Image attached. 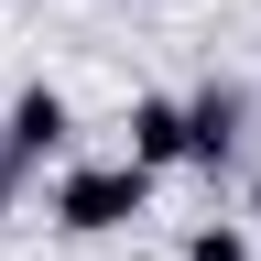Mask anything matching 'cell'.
Returning <instances> with one entry per match:
<instances>
[{
    "label": "cell",
    "mask_w": 261,
    "mask_h": 261,
    "mask_svg": "<svg viewBox=\"0 0 261 261\" xmlns=\"http://www.w3.org/2000/svg\"><path fill=\"white\" fill-rule=\"evenodd\" d=\"M152 185L130 152H76V163H55V185H44V218L65 228V240H120V228H142L152 218Z\"/></svg>",
    "instance_id": "obj_1"
},
{
    "label": "cell",
    "mask_w": 261,
    "mask_h": 261,
    "mask_svg": "<svg viewBox=\"0 0 261 261\" xmlns=\"http://www.w3.org/2000/svg\"><path fill=\"white\" fill-rule=\"evenodd\" d=\"M250 130H261V98L240 87V76H207V87H185V174H207V185H228V174H250Z\"/></svg>",
    "instance_id": "obj_2"
},
{
    "label": "cell",
    "mask_w": 261,
    "mask_h": 261,
    "mask_svg": "<svg viewBox=\"0 0 261 261\" xmlns=\"http://www.w3.org/2000/svg\"><path fill=\"white\" fill-rule=\"evenodd\" d=\"M0 152L22 163V174H55V163H76V98L55 76H22L0 98Z\"/></svg>",
    "instance_id": "obj_3"
},
{
    "label": "cell",
    "mask_w": 261,
    "mask_h": 261,
    "mask_svg": "<svg viewBox=\"0 0 261 261\" xmlns=\"http://www.w3.org/2000/svg\"><path fill=\"white\" fill-rule=\"evenodd\" d=\"M120 130H130V163H142V174H174V163H185V98L174 87H142Z\"/></svg>",
    "instance_id": "obj_4"
},
{
    "label": "cell",
    "mask_w": 261,
    "mask_h": 261,
    "mask_svg": "<svg viewBox=\"0 0 261 261\" xmlns=\"http://www.w3.org/2000/svg\"><path fill=\"white\" fill-rule=\"evenodd\" d=\"M174 261H261V250H250V228H240V218H207V228H185V250H174Z\"/></svg>",
    "instance_id": "obj_5"
},
{
    "label": "cell",
    "mask_w": 261,
    "mask_h": 261,
    "mask_svg": "<svg viewBox=\"0 0 261 261\" xmlns=\"http://www.w3.org/2000/svg\"><path fill=\"white\" fill-rule=\"evenodd\" d=\"M22 185H33V174H22V163H11V152H0V228H11V218H22Z\"/></svg>",
    "instance_id": "obj_6"
},
{
    "label": "cell",
    "mask_w": 261,
    "mask_h": 261,
    "mask_svg": "<svg viewBox=\"0 0 261 261\" xmlns=\"http://www.w3.org/2000/svg\"><path fill=\"white\" fill-rule=\"evenodd\" d=\"M240 196H250V228H261V163H250V174H240Z\"/></svg>",
    "instance_id": "obj_7"
}]
</instances>
